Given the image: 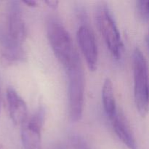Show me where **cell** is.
Listing matches in <instances>:
<instances>
[{
	"label": "cell",
	"mask_w": 149,
	"mask_h": 149,
	"mask_svg": "<svg viewBox=\"0 0 149 149\" xmlns=\"http://www.w3.org/2000/svg\"><path fill=\"white\" fill-rule=\"evenodd\" d=\"M45 3L49 6V7L52 9H55L58 6L59 1H53V0H48V1H45Z\"/></svg>",
	"instance_id": "cell-14"
},
{
	"label": "cell",
	"mask_w": 149,
	"mask_h": 149,
	"mask_svg": "<svg viewBox=\"0 0 149 149\" xmlns=\"http://www.w3.org/2000/svg\"><path fill=\"white\" fill-rule=\"evenodd\" d=\"M7 29L9 36L15 42L22 44L26 38V27L20 2L11 1L7 8Z\"/></svg>",
	"instance_id": "cell-7"
},
{
	"label": "cell",
	"mask_w": 149,
	"mask_h": 149,
	"mask_svg": "<svg viewBox=\"0 0 149 149\" xmlns=\"http://www.w3.org/2000/svg\"><path fill=\"white\" fill-rule=\"evenodd\" d=\"M102 100L105 112L111 119L116 113L117 108L113 93V83L109 78L105 80L102 87Z\"/></svg>",
	"instance_id": "cell-11"
},
{
	"label": "cell",
	"mask_w": 149,
	"mask_h": 149,
	"mask_svg": "<svg viewBox=\"0 0 149 149\" xmlns=\"http://www.w3.org/2000/svg\"><path fill=\"white\" fill-rule=\"evenodd\" d=\"M6 96L12 121L15 125H22L28 119V109L26 102L11 87L7 88Z\"/></svg>",
	"instance_id": "cell-9"
},
{
	"label": "cell",
	"mask_w": 149,
	"mask_h": 149,
	"mask_svg": "<svg viewBox=\"0 0 149 149\" xmlns=\"http://www.w3.org/2000/svg\"><path fill=\"white\" fill-rule=\"evenodd\" d=\"M71 141L74 149H91L87 141L79 135H72Z\"/></svg>",
	"instance_id": "cell-13"
},
{
	"label": "cell",
	"mask_w": 149,
	"mask_h": 149,
	"mask_svg": "<svg viewBox=\"0 0 149 149\" xmlns=\"http://www.w3.org/2000/svg\"><path fill=\"white\" fill-rule=\"evenodd\" d=\"M26 59V52L21 44L10 37L8 33L1 38L0 61L4 65H12L24 62Z\"/></svg>",
	"instance_id": "cell-8"
},
{
	"label": "cell",
	"mask_w": 149,
	"mask_h": 149,
	"mask_svg": "<svg viewBox=\"0 0 149 149\" xmlns=\"http://www.w3.org/2000/svg\"><path fill=\"white\" fill-rule=\"evenodd\" d=\"M136 7L141 18L147 23L149 19V1L147 0H140L137 1Z\"/></svg>",
	"instance_id": "cell-12"
},
{
	"label": "cell",
	"mask_w": 149,
	"mask_h": 149,
	"mask_svg": "<svg viewBox=\"0 0 149 149\" xmlns=\"http://www.w3.org/2000/svg\"><path fill=\"white\" fill-rule=\"evenodd\" d=\"M134 77V97L138 112L146 116L148 110V65L145 55L136 47L132 55Z\"/></svg>",
	"instance_id": "cell-2"
},
{
	"label": "cell",
	"mask_w": 149,
	"mask_h": 149,
	"mask_svg": "<svg viewBox=\"0 0 149 149\" xmlns=\"http://www.w3.org/2000/svg\"><path fill=\"white\" fill-rule=\"evenodd\" d=\"M50 149H65V147L63 145H62V144H56V145L54 146Z\"/></svg>",
	"instance_id": "cell-16"
},
{
	"label": "cell",
	"mask_w": 149,
	"mask_h": 149,
	"mask_svg": "<svg viewBox=\"0 0 149 149\" xmlns=\"http://www.w3.org/2000/svg\"><path fill=\"white\" fill-rule=\"evenodd\" d=\"M77 39L88 68L90 71H95L97 66L98 50L94 33L90 26L87 24L80 26L77 31Z\"/></svg>",
	"instance_id": "cell-6"
},
{
	"label": "cell",
	"mask_w": 149,
	"mask_h": 149,
	"mask_svg": "<svg viewBox=\"0 0 149 149\" xmlns=\"http://www.w3.org/2000/svg\"><path fill=\"white\" fill-rule=\"evenodd\" d=\"M0 111H1V98H0Z\"/></svg>",
	"instance_id": "cell-17"
},
{
	"label": "cell",
	"mask_w": 149,
	"mask_h": 149,
	"mask_svg": "<svg viewBox=\"0 0 149 149\" xmlns=\"http://www.w3.org/2000/svg\"><path fill=\"white\" fill-rule=\"evenodd\" d=\"M47 31L52 51L65 69L81 61L69 32L61 22L57 20H49Z\"/></svg>",
	"instance_id": "cell-1"
},
{
	"label": "cell",
	"mask_w": 149,
	"mask_h": 149,
	"mask_svg": "<svg viewBox=\"0 0 149 149\" xmlns=\"http://www.w3.org/2000/svg\"><path fill=\"white\" fill-rule=\"evenodd\" d=\"M96 20L111 53L116 59H119L123 53V42L111 13L106 4L98 7L96 12Z\"/></svg>",
	"instance_id": "cell-4"
},
{
	"label": "cell",
	"mask_w": 149,
	"mask_h": 149,
	"mask_svg": "<svg viewBox=\"0 0 149 149\" xmlns=\"http://www.w3.org/2000/svg\"><path fill=\"white\" fill-rule=\"evenodd\" d=\"M45 112L39 108L21 125V141L25 149H42V131Z\"/></svg>",
	"instance_id": "cell-5"
},
{
	"label": "cell",
	"mask_w": 149,
	"mask_h": 149,
	"mask_svg": "<svg viewBox=\"0 0 149 149\" xmlns=\"http://www.w3.org/2000/svg\"><path fill=\"white\" fill-rule=\"evenodd\" d=\"M23 3L26 5H28L29 7H36L37 5V1H34V0H26V1H23Z\"/></svg>",
	"instance_id": "cell-15"
},
{
	"label": "cell",
	"mask_w": 149,
	"mask_h": 149,
	"mask_svg": "<svg viewBox=\"0 0 149 149\" xmlns=\"http://www.w3.org/2000/svg\"><path fill=\"white\" fill-rule=\"evenodd\" d=\"M111 121L119 139L129 149H137V143L133 132L123 112L117 109Z\"/></svg>",
	"instance_id": "cell-10"
},
{
	"label": "cell",
	"mask_w": 149,
	"mask_h": 149,
	"mask_svg": "<svg viewBox=\"0 0 149 149\" xmlns=\"http://www.w3.org/2000/svg\"><path fill=\"white\" fill-rule=\"evenodd\" d=\"M68 75V109L72 122L80 120L82 116L84 101V74L81 61L65 69Z\"/></svg>",
	"instance_id": "cell-3"
}]
</instances>
